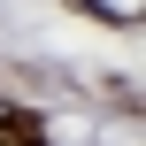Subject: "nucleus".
I'll use <instances>...</instances> for the list:
<instances>
[{"mask_svg": "<svg viewBox=\"0 0 146 146\" xmlns=\"http://www.w3.org/2000/svg\"><path fill=\"white\" fill-rule=\"evenodd\" d=\"M0 146H38V123H23V115L0 108Z\"/></svg>", "mask_w": 146, "mask_h": 146, "instance_id": "f257e3e1", "label": "nucleus"}]
</instances>
